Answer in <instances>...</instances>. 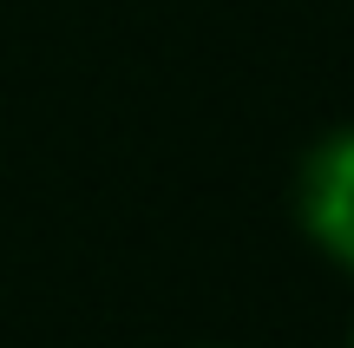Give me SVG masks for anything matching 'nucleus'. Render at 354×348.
<instances>
[{
    "mask_svg": "<svg viewBox=\"0 0 354 348\" xmlns=\"http://www.w3.org/2000/svg\"><path fill=\"white\" fill-rule=\"evenodd\" d=\"M348 348H354V329H348Z\"/></svg>",
    "mask_w": 354,
    "mask_h": 348,
    "instance_id": "3",
    "label": "nucleus"
},
{
    "mask_svg": "<svg viewBox=\"0 0 354 348\" xmlns=\"http://www.w3.org/2000/svg\"><path fill=\"white\" fill-rule=\"evenodd\" d=\"M203 348H223V342H203Z\"/></svg>",
    "mask_w": 354,
    "mask_h": 348,
    "instance_id": "2",
    "label": "nucleus"
},
{
    "mask_svg": "<svg viewBox=\"0 0 354 348\" xmlns=\"http://www.w3.org/2000/svg\"><path fill=\"white\" fill-rule=\"evenodd\" d=\"M295 223L302 237L354 276V125L322 131L295 165Z\"/></svg>",
    "mask_w": 354,
    "mask_h": 348,
    "instance_id": "1",
    "label": "nucleus"
}]
</instances>
